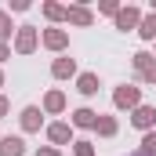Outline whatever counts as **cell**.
<instances>
[{"label":"cell","instance_id":"1","mask_svg":"<svg viewBox=\"0 0 156 156\" xmlns=\"http://www.w3.org/2000/svg\"><path fill=\"white\" fill-rule=\"evenodd\" d=\"M113 102H116V109H138V105H142V91L131 87V83H123V87H116Z\"/></svg>","mask_w":156,"mask_h":156},{"label":"cell","instance_id":"2","mask_svg":"<svg viewBox=\"0 0 156 156\" xmlns=\"http://www.w3.org/2000/svg\"><path fill=\"white\" fill-rule=\"evenodd\" d=\"M15 51H18V55H29V51H37V29H33V26H18Z\"/></svg>","mask_w":156,"mask_h":156},{"label":"cell","instance_id":"3","mask_svg":"<svg viewBox=\"0 0 156 156\" xmlns=\"http://www.w3.org/2000/svg\"><path fill=\"white\" fill-rule=\"evenodd\" d=\"M142 26V11L138 7H120L116 11V29H138Z\"/></svg>","mask_w":156,"mask_h":156},{"label":"cell","instance_id":"4","mask_svg":"<svg viewBox=\"0 0 156 156\" xmlns=\"http://www.w3.org/2000/svg\"><path fill=\"white\" fill-rule=\"evenodd\" d=\"M131 123H134L138 131H153V123H156V109H153V105H138V109H134V116H131Z\"/></svg>","mask_w":156,"mask_h":156},{"label":"cell","instance_id":"5","mask_svg":"<svg viewBox=\"0 0 156 156\" xmlns=\"http://www.w3.org/2000/svg\"><path fill=\"white\" fill-rule=\"evenodd\" d=\"M131 62H134V73H138L142 80H149V76L156 73V66H153V55H149V51H138V55H134Z\"/></svg>","mask_w":156,"mask_h":156},{"label":"cell","instance_id":"6","mask_svg":"<svg viewBox=\"0 0 156 156\" xmlns=\"http://www.w3.org/2000/svg\"><path fill=\"white\" fill-rule=\"evenodd\" d=\"M0 156H26V142H22L18 134L0 138Z\"/></svg>","mask_w":156,"mask_h":156},{"label":"cell","instance_id":"7","mask_svg":"<svg viewBox=\"0 0 156 156\" xmlns=\"http://www.w3.org/2000/svg\"><path fill=\"white\" fill-rule=\"evenodd\" d=\"M40 123H44V113H40L37 105H26L22 109V127L26 131H40Z\"/></svg>","mask_w":156,"mask_h":156},{"label":"cell","instance_id":"8","mask_svg":"<svg viewBox=\"0 0 156 156\" xmlns=\"http://www.w3.org/2000/svg\"><path fill=\"white\" fill-rule=\"evenodd\" d=\"M47 138H51L55 145H66V142L73 138V127H69V123H51V127H47Z\"/></svg>","mask_w":156,"mask_h":156},{"label":"cell","instance_id":"9","mask_svg":"<svg viewBox=\"0 0 156 156\" xmlns=\"http://www.w3.org/2000/svg\"><path fill=\"white\" fill-rule=\"evenodd\" d=\"M44 44H47L51 51H62V47L69 44V33H66V29H47V33H44Z\"/></svg>","mask_w":156,"mask_h":156},{"label":"cell","instance_id":"10","mask_svg":"<svg viewBox=\"0 0 156 156\" xmlns=\"http://www.w3.org/2000/svg\"><path fill=\"white\" fill-rule=\"evenodd\" d=\"M98 87H102V83H98L94 73H80V80H76V91H80V94L91 98V94H98Z\"/></svg>","mask_w":156,"mask_h":156},{"label":"cell","instance_id":"11","mask_svg":"<svg viewBox=\"0 0 156 156\" xmlns=\"http://www.w3.org/2000/svg\"><path fill=\"white\" fill-rule=\"evenodd\" d=\"M51 73H55L58 80H66V76H73V73H76V62L62 55V58H55V66H51Z\"/></svg>","mask_w":156,"mask_h":156},{"label":"cell","instance_id":"12","mask_svg":"<svg viewBox=\"0 0 156 156\" xmlns=\"http://www.w3.org/2000/svg\"><path fill=\"white\" fill-rule=\"evenodd\" d=\"M98 123V113L94 109H76L73 113V127H94Z\"/></svg>","mask_w":156,"mask_h":156},{"label":"cell","instance_id":"13","mask_svg":"<svg viewBox=\"0 0 156 156\" xmlns=\"http://www.w3.org/2000/svg\"><path fill=\"white\" fill-rule=\"evenodd\" d=\"M44 109H47V113H62V109H66V94H62V91H51V94L44 98Z\"/></svg>","mask_w":156,"mask_h":156},{"label":"cell","instance_id":"14","mask_svg":"<svg viewBox=\"0 0 156 156\" xmlns=\"http://www.w3.org/2000/svg\"><path fill=\"white\" fill-rule=\"evenodd\" d=\"M73 26H91V11L87 7H69V15H66Z\"/></svg>","mask_w":156,"mask_h":156},{"label":"cell","instance_id":"15","mask_svg":"<svg viewBox=\"0 0 156 156\" xmlns=\"http://www.w3.org/2000/svg\"><path fill=\"white\" fill-rule=\"evenodd\" d=\"M138 33H142V40H156V15H145V18H142Z\"/></svg>","mask_w":156,"mask_h":156},{"label":"cell","instance_id":"16","mask_svg":"<svg viewBox=\"0 0 156 156\" xmlns=\"http://www.w3.org/2000/svg\"><path fill=\"white\" fill-rule=\"evenodd\" d=\"M94 127H98V134H105V138H113V134H116V120H113V116H98Z\"/></svg>","mask_w":156,"mask_h":156},{"label":"cell","instance_id":"17","mask_svg":"<svg viewBox=\"0 0 156 156\" xmlns=\"http://www.w3.org/2000/svg\"><path fill=\"white\" fill-rule=\"evenodd\" d=\"M142 156H156V131H145V138H142Z\"/></svg>","mask_w":156,"mask_h":156},{"label":"cell","instance_id":"18","mask_svg":"<svg viewBox=\"0 0 156 156\" xmlns=\"http://www.w3.org/2000/svg\"><path fill=\"white\" fill-rule=\"evenodd\" d=\"M44 15L55 18V22H62V18L69 15V7H62V4H44Z\"/></svg>","mask_w":156,"mask_h":156},{"label":"cell","instance_id":"19","mask_svg":"<svg viewBox=\"0 0 156 156\" xmlns=\"http://www.w3.org/2000/svg\"><path fill=\"white\" fill-rule=\"evenodd\" d=\"M11 29H15V26H11V15H7V11H0V44L11 37Z\"/></svg>","mask_w":156,"mask_h":156},{"label":"cell","instance_id":"20","mask_svg":"<svg viewBox=\"0 0 156 156\" xmlns=\"http://www.w3.org/2000/svg\"><path fill=\"white\" fill-rule=\"evenodd\" d=\"M73 149H76V156H94V145L91 142H73Z\"/></svg>","mask_w":156,"mask_h":156},{"label":"cell","instance_id":"21","mask_svg":"<svg viewBox=\"0 0 156 156\" xmlns=\"http://www.w3.org/2000/svg\"><path fill=\"white\" fill-rule=\"evenodd\" d=\"M37 156H62V153H58V149H40Z\"/></svg>","mask_w":156,"mask_h":156},{"label":"cell","instance_id":"22","mask_svg":"<svg viewBox=\"0 0 156 156\" xmlns=\"http://www.w3.org/2000/svg\"><path fill=\"white\" fill-rule=\"evenodd\" d=\"M4 58H11V51H7V44H0V62Z\"/></svg>","mask_w":156,"mask_h":156},{"label":"cell","instance_id":"23","mask_svg":"<svg viewBox=\"0 0 156 156\" xmlns=\"http://www.w3.org/2000/svg\"><path fill=\"white\" fill-rule=\"evenodd\" d=\"M4 113H7V98L0 94V116H4Z\"/></svg>","mask_w":156,"mask_h":156},{"label":"cell","instance_id":"24","mask_svg":"<svg viewBox=\"0 0 156 156\" xmlns=\"http://www.w3.org/2000/svg\"><path fill=\"white\" fill-rule=\"evenodd\" d=\"M149 83H156V73H153V76H149Z\"/></svg>","mask_w":156,"mask_h":156},{"label":"cell","instance_id":"25","mask_svg":"<svg viewBox=\"0 0 156 156\" xmlns=\"http://www.w3.org/2000/svg\"><path fill=\"white\" fill-rule=\"evenodd\" d=\"M0 87H4V73H0Z\"/></svg>","mask_w":156,"mask_h":156}]
</instances>
